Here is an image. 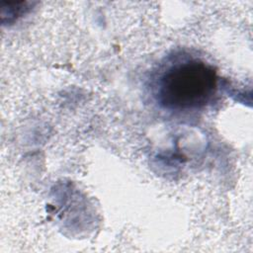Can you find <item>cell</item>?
Wrapping results in <instances>:
<instances>
[{
    "label": "cell",
    "mask_w": 253,
    "mask_h": 253,
    "mask_svg": "<svg viewBox=\"0 0 253 253\" xmlns=\"http://www.w3.org/2000/svg\"><path fill=\"white\" fill-rule=\"evenodd\" d=\"M217 91L213 67L203 60L191 58L168 66L159 76L156 99L170 111H195L211 103Z\"/></svg>",
    "instance_id": "cell-1"
}]
</instances>
